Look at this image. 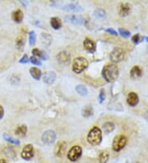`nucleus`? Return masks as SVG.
I'll list each match as a JSON object with an SVG mask.
<instances>
[{"label": "nucleus", "mask_w": 148, "mask_h": 163, "mask_svg": "<svg viewBox=\"0 0 148 163\" xmlns=\"http://www.w3.org/2000/svg\"><path fill=\"white\" fill-rule=\"evenodd\" d=\"M102 75L106 82L108 83L114 82L118 77V68L115 64H106L102 70Z\"/></svg>", "instance_id": "f257e3e1"}, {"label": "nucleus", "mask_w": 148, "mask_h": 163, "mask_svg": "<svg viewBox=\"0 0 148 163\" xmlns=\"http://www.w3.org/2000/svg\"><path fill=\"white\" fill-rule=\"evenodd\" d=\"M102 141V132L98 127L92 128L87 134V142L92 146L100 144Z\"/></svg>", "instance_id": "f03ea898"}, {"label": "nucleus", "mask_w": 148, "mask_h": 163, "mask_svg": "<svg viewBox=\"0 0 148 163\" xmlns=\"http://www.w3.org/2000/svg\"><path fill=\"white\" fill-rule=\"evenodd\" d=\"M88 66V61L83 57L76 58L73 62V71L76 73H81Z\"/></svg>", "instance_id": "7ed1b4c3"}, {"label": "nucleus", "mask_w": 148, "mask_h": 163, "mask_svg": "<svg viewBox=\"0 0 148 163\" xmlns=\"http://www.w3.org/2000/svg\"><path fill=\"white\" fill-rule=\"evenodd\" d=\"M128 143V138L123 134H119L114 138L112 147L114 152H119L123 149Z\"/></svg>", "instance_id": "20e7f679"}, {"label": "nucleus", "mask_w": 148, "mask_h": 163, "mask_svg": "<svg viewBox=\"0 0 148 163\" xmlns=\"http://www.w3.org/2000/svg\"><path fill=\"white\" fill-rule=\"evenodd\" d=\"M82 147L78 145H75L68 151L67 157L69 161L74 162H77L82 157Z\"/></svg>", "instance_id": "39448f33"}, {"label": "nucleus", "mask_w": 148, "mask_h": 163, "mask_svg": "<svg viewBox=\"0 0 148 163\" xmlns=\"http://www.w3.org/2000/svg\"><path fill=\"white\" fill-rule=\"evenodd\" d=\"M56 137V133L54 132V130L49 129V130H46V131H44L43 133L41 139H42L44 143L49 145V144H52V143H54L55 142Z\"/></svg>", "instance_id": "423d86ee"}, {"label": "nucleus", "mask_w": 148, "mask_h": 163, "mask_svg": "<svg viewBox=\"0 0 148 163\" xmlns=\"http://www.w3.org/2000/svg\"><path fill=\"white\" fill-rule=\"evenodd\" d=\"M125 56V52L122 48H115L110 54V60L113 63H118L122 61Z\"/></svg>", "instance_id": "0eeeda50"}, {"label": "nucleus", "mask_w": 148, "mask_h": 163, "mask_svg": "<svg viewBox=\"0 0 148 163\" xmlns=\"http://www.w3.org/2000/svg\"><path fill=\"white\" fill-rule=\"evenodd\" d=\"M34 147L32 144H26L23 149H22V152H21V157L24 160L29 161L31 160L33 157H34Z\"/></svg>", "instance_id": "6e6552de"}, {"label": "nucleus", "mask_w": 148, "mask_h": 163, "mask_svg": "<svg viewBox=\"0 0 148 163\" xmlns=\"http://www.w3.org/2000/svg\"><path fill=\"white\" fill-rule=\"evenodd\" d=\"M64 19L67 22H69L74 25H82L85 23V19L82 16L78 15H68L64 18Z\"/></svg>", "instance_id": "1a4fd4ad"}, {"label": "nucleus", "mask_w": 148, "mask_h": 163, "mask_svg": "<svg viewBox=\"0 0 148 163\" xmlns=\"http://www.w3.org/2000/svg\"><path fill=\"white\" fill-rule=\"evenodd\" d=\"M66 148H67V143L64 141H60L58 143V144L54 148V154L57 157H62L63 153L65 152Z\"/></svg>", "instance_id": "9d476101"}, {"label": "nucleus", "mask_w": 148, "mask_h": 163, "mask_svg": "<svg viewBox=\"0 0 148 163\" xmlns=\"http://www.w3.org/2000/svg\"><path fill=\"white\" fill-rule=\"evenodd\" d=\"M83 45H84V48L86 49L89 53H95L96 52V43L91 39L86 38L84 40V42H83Z\"/></svg>", "instance_id": "9b49d317"}, {"label": "nucleus", "mask_w": 148, "mask_h": 163, "mask_svg": "<svg viewBox=\"0 0 148 163\" xmlns=\"http://www.w3.org/2000/svg\"><path fill=\"white\" fill-rule=\"evenodd\" d=\"M131 12V5L128 3H122L119 6L118 13L121 17H126Z\"/></svg>", "instance_id": "f8f14e48"}, {"label": "nucleus", "mask_w": 148, "mask_h": 163, "mask_svg": "<svg viewBox=\"0 0 148 163\" xmlns=\"http://www.w3.org/2000/svg\"><path fill=\"white\" fill-rule=\"evenodd\" d=\"M127 102L130 106H136L139 102V97L135 92H130L127 98Z\"/></svg>", "instance_id": "ddd939ff"}, {"label": "nucleus", "mask_w": 148, "mask_h": 163, "mask_svg": "<svg viewBox=\"0 0 148 163\" xmlns=\"http://www.w3.org/2000/svg\"><path fill=\"white\" fill-rule=\"evenodd\" d=\"M57 60L61 64H67L70 60V54L67 51H61L57 54Z\"/></svg>", "instance_id": "4468645a"}, {"label": "nucleus", "mask_w": 148, "mask_h": 163, "mask_svg": "<svg viewBox=\"0 0 148 163\" xmlns=\"http://www.w3.org/2000/svg\"><path fill=\"white\" fill-rule=\"evenodd\" d=\"M56 79V73L54 72H47L43 77L44 82L47 84H52Z\"/></svg>", "instance_id": "2eb2a0df"}, {"label": "nucleus", "mask_w": 148, "mask_h": 163, "mask_svg": "<svg viewBox=\"0 0 148 163\" xmlns=\"http://www.w3.org/2000/svg\"><path fill=\"white\" fill-rule=\"evenodd\" d=\"M63 9L67 10V11H73V12H80L82 10V8L81 5L72 3V4H68L63 6Z\"/></svg>", "instance_id": "dca6fc26"}, {"label": "nucleus", "mask_w": 148, "mask_h": 163, "mask_svg": "<svg viewBox=\"0 0 148 163\" xmlns=\"http://www.w3.org/2000/svg\"><path fill=\"white\" fill-rule=\"evenodd\" d=\"M142 75V70L139 66H133L130 71V76L132 78H138Z\"/></svg>", "instance_id": "f3484780"}, {"label": "nucleus", "mask_w": 148, "mask_h": 163, "mask_svg": "<svg viewBox=\"0 0 148 163\" xmlns=\"http://www.w3.org/2000/svg\"><path fill=\"white\" fill-rule=\"evenodd\" d=\"M12 17H13V21L17 23H21L23 20V13H22V10L18 9V10H16L15 12H13V14H12Z\"/></svg>", "instance_id": "a211bd4d"}, {"label": "nucleus", "mask_w": 148, "mask_h": 163, "mask_svg": "<svg viewBox=\"0 0 148 163\" xmlns=\"http://www.w3.org/2000/svg\"><path fill=\"white\" fill-rule=\"evenodd\" d=\"M50 25L54 30H58L62 27V22L61 20L58 18H52L50 19Z\"/></svg>", "instance_id": "6ab92c4d"}, {"label": "nucleus", "mask_w": 148, "mask_h": 163, "mask_svg": "<svg viewBox=\"0 0 148 163\" xmlns=\"http://www.w3.org/2000/svg\"><path fill=\"white\" fill-rule=\"evenodd\" d=\"M26 133H27V127L25 124L19 125L18 128L15 130V134L19 137H24L26 136Z\"/></svg>", "instance_id": "aec40b11"}, {"label": "nucleus", "mask_w": 148, "mask_h": 163, "mask_svg": "<svg viewBox=\"0 0 148 163\" xmlns=\"http://www.w3.org/2000/svg\"><path fill=\"white\" fill-rule=\"evenodd\" d=\"M32 54H33V56L38 58V59H42L44 60L48 59V55L44 53V51H41V50H39L38 49H33Z\"/></svg>", "instance_id": "412c9836"}, {"label": "nucleus", "mask_w": 148, "mask_h": 163, "mask_svg": "<svg viewBox=\"0 0 148 163\" xmlns=\"http://www.w3.org/2000/svg\"><path fill=\"white\" fill-rule=\"evenodd\" d=\"M30 73H31V77L35 80H39L41 78V75H42L41 71L39 70V68H35V67L30 68Z\"/></svg>", "instance_id": "4be33fe9"}, {"label": "nucleus", "mask_w": 148, "mask_h": 163, "mask_svg": "<svg viewBox=\"0 0 148 163\" xmlns=\"http://www.w3.org/2000/svg\"><path fill=\"white\" fill-rule=\"evenodd\" d=\"M109 155L107 151H101L99 154V162L100 163H107L109 161Z\"/></svg>", "instance_id": "5701e85b"}, {"label": "nucleus", "mask_w": 148, "mask_h": 163, "mask_svg": "<svg viewBox=\"0 0 148 163\" xmlns=\"http://www.w3.org/2000/svg\"><path fill=\"white\" fill-rule=\"evenodd\" d=\"M76 91H77V92L78 93L79 95H81L82 97H86V96L88 95V90L83 85H78L76 87Z\"/></svg>", "instance_id": "b1692460"}, {"label": "nucleus", "mask_w": 148, "mask_h": 163, "mask_svg": "<svg viewBox=\"0 0 148 163\" xmlns=\"http://www.w3.org/2000/svg\"><path fill=\"white\" fill-rule=\"evenodd\" d=\"M114 128H115V126H114V123L113 122H106L103 124V129L107 133L112 132Z\"/></svg>", "instance_id": "393cba45"}, {"label": "nucleus", "mask_w": 148, "mask_h": 163, "mask_svg": "<svg viewBox=\"0 0 148 163\" xmlns=\"http://www.w3.org/2000/svg\"><path fill=\"white\" fill-rule=\"evenodd\" d=\"M3 137H4V138L6 141L12 143V144H14V145H19L20 144V141L18 139H15V138H13L12 137H10L8 133H4Z\"/></svg>", "instance_id": "a878e982"}, {"label": "nucleus", "mask_w": 148, "mask_h": 163, "mask_svg": "<svg viewBox=\"0 0 148 163\" xmlns=\"http://www.w3.org/2000/svg\"><path fill=\"white\" fill-rule=\"evenodd\" d=\"M93 115V108L92 106H86L82 110V115L84 117H90Z\"/></svg>", "instance_id": "bb28decb"}, {"label": "nucleus", "mask_w": 148, "mask_h": 163, "mask_svg": "<svg viewBox=\"0 0 148 163\" xmlns=\"http://www.w3.org/2000/svg\"><path fill=\"white\" fill-rule=\"evenodd\" d=\"M94 16L97 18H104L106 16V13L104 9H96L94 12Z\"/></svg>", "instance_id": "cd10ccee"}, {"label": "nucleus", "mask_w": 148, "mask_h": 163, "mask_svg": "<svg viewBox=\"0 0 148 163\" xmlns=\"http://www.w3.org/2000/svg\"><path fill=\"white\" fill-rule=\"evenodd\" d=\"M24 44H25V37L23 35L18 36V39H17V46H18V48L22 49V47L24 46Z\"/></svg>", "instance_id": "c85d7f7f"}, {"label": "nucleus", "mask_w": 148, "mask_h": 163, "mask_svg": "<svg viewBox=\"0 0 148 163\" xmlns=\"http://www.w3.org/2000/svg\"><path fill=\"white\" fill-rule=\"evenodd\" d=\"M35 40H36V35L34 31H31L29 33V43L31 45H34L35 44Z\"/></svg>", "instance_id": "c756f323"}, {"label": "nucleus", "mask_w": 148, "mask_h": 163, "mask_svg": "<svg viewBox=\"0 0 148 163\" xmlns=\"http://www.w3.org/2000/svg\"><path fill=\"white\" fill-rule=\"evenodd\" d=\"M142 40H143V37L141 36L139 34H136V35H134L132 37V41L136 44H139L140 42H141Z\"/></svg>", "instance_id": "7c9ffc66"}, {"label": "nucleus", "mask_w": 148, "mask_h": 163, "mask_svg": "<svg viewBox=\"0 0 148 163\" xmlns=\"http://www.w3.org/2000/svg\"><path fill=\"white\" fill-rule=\"evenodd\" d=\"M29 61L31 62V64H35V65H37V66H40V65L42 64V63L39 60V59L35 57V56H32V57L30 58Z\"/></svg>", "instance_id": "2f4dec72"}, {"label": "nucleus", "mask_w": 148, "mask_h": 163, "mask_svg": "<svg viewBox=\"0 0 148 163\" xmlns=\"http://www.w3.org/2000/svg\"><path fill=\"white\" fill-rule=\"evenodd\" d=\"M118 32H119L120 35L123 36V37H125V38H128V37H129L131 35V33L129 31H127L125 29H122V28H119L118 29Z\"/></svg>", "instance_id": "473e14b6"}, {"label": "nucleus", "mask_w": 148, "mask_h": 163, "mask_svg": "<svg viewBox=\"0 0 148 163\" xmlns=\"http://www.w3.org/2000/svg\"><path fill=\"white\" fill-rule=\"evenodd\" d=\"M98 99H99V102L100 104L103 103L105 99V90L104 89H101L100 91V94H99V97H98Z\"/></svg>", "instance_id": "72a5a7b5"}, {"label": "nucleus", "mask_w": 148, "mask_h": 163, "mask_svg": "<svg viewBox=\"0 0 148 163\" xmlns=\"http://www.w3.org/2000/svg\"><path fill=\"white\" fill-rule=\"evenodd\" d=\"M29 62V58L27 56V54H24L22 58L19 60V63L20 64H27Z\"/></svg>", "instance_id": "f704fd0d"}, {"label": "nucleus", "mask_w": 148, "mask_h": 163, "mask_svg": "<svg viewBox=\"0 0 148 163\" xmlns=\"http://www.w3.org/2000/svg\"><path fill=\"white\" fill-rule=\"evenodd\" d=\"M105 31H106V32H108V33H110L111 35H118L117 31H115V30H113V29H112V28H108V29H106V30H105Z\"/></svg>", "instance_id": "c9c22d12"}, {"label": "nucleus", "mask_w": 148, "mask_h": 163, "mask_svg": "<svg viewBox=\"0 0 148 163\" xmlns=\"http://www.w3.org/2000/svg\"><path fill=\"white\" fill-rule=\"evenodd\" d=\"M4 116V110L3 108V106L0 105V119H2Z\"/></svg>", "instance_id": "e433bc0d"}, {"label": "nucleus", "mask_w": 148, "mask_h": 163, "mask_svg": "<svg viewBox=\"0 0 148 163\" xmlns=\"http://www.w3.org/2000/svg\"><path fill=\"white\" fill-rule=\"evenodd\" d=\"M0 163H8V162L5 159H0Z\"/></svg>", "instance_id": "4c0bfd02"}, {"label": "nucleus", "mask_w": 148, "mask_h": 163, "mask_svg": "<svg viewBox=\"0 0 148 163\" xmlns=\"http://www.w3.org/2000/svg\"><path fill=\"white\" fill-rule=\"evenodd\" d=\"M143 39H145V40H146V41H147V42L148 43V37H147V36H144Z\"/></svg>", "instance_id": "58836bf2"}, {"label": "nucleus", "mask_w": 148, "mask_h": 163, "mask_svg": "<svg viewBox=\"0 0 148 163\" xmlns=\"http://www.w3.org/2000/svg\"><path fill=\"white\" fill-rule=\"evenodd\" d=\"M134 163H140V162H134Z\"/></svg>", "instance_id": "ea45409f"}]
</instances>
